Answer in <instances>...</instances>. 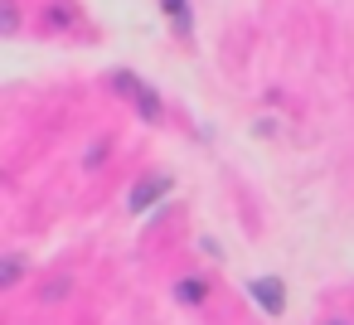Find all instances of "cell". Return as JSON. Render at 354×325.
<instances>
[{
    "label": "cell",
    "instance_id": "obj_8",
    "mask_svg": "<svg viewBox=\"0 0 354 325\" xmlns=\"http://www.w3.org/2000/svg\"><path fill=\"white\" fill-rule=\"evenodd\" d=\"M68 20H73V15H68V10H64V6H54V10H49V25H59V30H64V25H68Z\"/></svg>",
    "mask_w": 354,
    "mask_h": 325
},
{
    "label": "cell",
    "instance_id": "obj_10",
    "mask_svg": "<svg viewBox=\"0 0 354 325\" xmlns=\"http://www.w3.org/2000/svg\"><path fill=\"white\" fill-rule=\"evenodd\" d=\"M325 325H339V320H325Z\"/></svg>",
    "mask_w": 354,
    "mask_h": 325
},
{
    "label": "cell",
    "instance_id": "obj_4",
    "mask_svg": "<svg viewBox=\"0 0 354 325\" xmlns=\"http://www.w3.org/2000/svg\"><path fill=\"white\" fill-rule=\"evenodd\" d=\"M160 10L170 15V30H175L180 39L194 35V10H189V0H160Z\"/></svg>",
    "mask_w": 354,
    "mask_h": 325
},
{
    "label": "cell",
    "instance_id": "obj_7",
    "mask_svg": "<svg viewBox=\"0 0 354 325\" xmlns=\"http://www.w3.org/2000/svg\"><path fill=\"white\" fill-rule=\"evenodd\" d=\"M0 15H6V20H0V30L15 35V25H20V20H15V6H10V0H6V10H0Z\"/></svg>",
    "mask_w": 354,
    "mask_h": 325
},
{
    "label": "cell",
    "instance_id": "obj_1",
    "mask_svg": "<svg viewBox=\"0 0 354 325\" xmlns=\"http://www.w3.org/2000/svg\"><path fill=\"white\" fill-rule=\"evenodd\" d=\"M112 88H122V98L136 102L141 122H160V98H156V88H146V83L131 78V73H112Z\"/></svg>",
    "mask_w": 354,
    "mask_h": 325
},
{
    "label": "cell",
    "instance_id": "obj_9",
    "mask_svg": "<svg viewBox=\"0 0 354 325\" xmlns=\"http://www.w3.org/2000/svg\"><path fill=\"white\" fill-rule=\"evenodd\" d=\"M102 151H107V146H102V141H97V146H93V151H88V160H83V165H88V170H97V160H102Z\"/></svg>",
    "mask_w": 354,
    "mask_h": 325
},
{
    "label": "cell",
    "instance_id": "obj_3",
    "mask_svg": "<svg viewBox=\"0 0 354 325\" xmlns=\"http://www.w3.org/2000/svg\"><path fill=\"white\" fill-rule=\"evenodd\" d=\"M165 194H170V180H165V175H146V180H136V189L127 194V209H131V214H146V209H151L156 199H165Z\"/></svg>",
    "mask_w": 354,
    "mask_h": 325
},
{
    "label": "cell",
    "instance_id": "obj_6",
    "mask_svg": "<svg viewBox=\"0 0 354 325\" xmlns=\"http://www.w3.org/2000/svg\"><path fill=\"white\" fill-rule=\"evenodd\" d=\"M20 272H25V257L20 252H6V262H0V286H15Z\"/></svg>",
    "mask_w": 354,
    "mask_h": 325
},
{
    "label": "cell",
    "instance_id": "obj_2",
    "mask_svg": "<svg viewBox=\"0 0 354 325\" xmlns=\"http://www.w3.org/2000/svg\"><path fill=\"white\" fill-rule=\"evenodd\" d=\"M248 296H252L267 315H281V310H286V286H281L277 277H252V281H248Z\"/></svg>",
    "mask_w": 354,
    "mask_h": 325
},
{
    "label": "cell",
    "instance_id": "obj_5",
    "mask_svg": "<svg viewBox=\"0 0 354 325\" xmlns=\"http://www.w3.org/2000/svg\"><path fill=\"white\" fill-rule=\"evenodd\" d=\"M204 296H209V281H204V277H180V281H175V301L199 306Z\"/></svg>",
    "mask_w": 354,
    "mask_h": 325
}]
</instances>
